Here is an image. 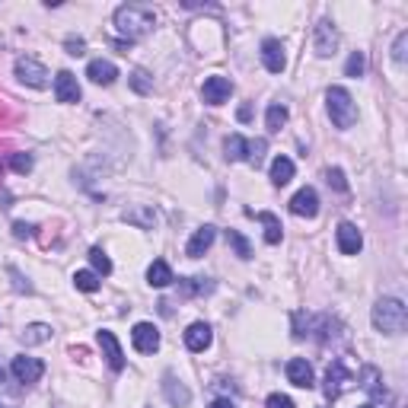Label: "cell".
<instances>
[{
    "mask_svg": "<svg viewBox=\"0 0 408 408\" xmlns=\"http://www.w3.org/2000/svg\"><path fill=\"white\" fill-rule=\"evenodd\" d=\"M288 380L300 390H313L316 386V377H313V367L303 361V357H290L288 361Z\"/></svg>",
    "mask_w": 408,
    "mask_h": 408,
    "instance_id": "cell-15",
    "label": "cell"
},
{
    "mask_svg": "<svg viewBox=\"0 0 408 408\" xmlns=\"http://www.w3.org/2000/svg\"><path fill=\"white\" fill-rule=\"evenodd\" d=\"M90 262H93L96 275H102V278H105V275H112V259L99 249V246H96V249H90Z\"/></svg>",
    "mask_w": 408,
    "mask_h": 408,
    "instance_id": "cell-31",
    "label": "cell"
},
{
    "mask_svg": "<svg viewBox=\"0 0 408 408\" xmlns=\"http://www.w3.org/2000/svg\"><path fill=\"white\" fill-rule=\"evenodd\" d=\"M86 77L93 80V84H99V86H109V84H115L118 80V67L112 64V61H90V67H86Z\"/></svg>",
    "mask_w": 408,
    "mask_h": 408,
    "instance_id": "cell-20",
    "label": "cell"
},
{
    "mask_svg": "<svg viewBox=\"0 0 408 408\" xmlns=\"http://www.w3.org/2000/svg\"><path fill=\"white\" fill-rule=\"evenodd\" d=\"M313 48H316V55H319V58L335 55V48H338V32H335V23H329V19L316 23Z\"/></svg>",
    "mask_w": 408,
    "mask_h": 408,
    "instance_id": "cell-7",
    "label": "cell"
},
{
    "mask_svg": "<svg viewBox=\"0 0 408 408\" xmlns=\"http://www.w3.org/2000/svg\"><path fill=\"white\" fill-rule=\"evenodd\" d=\"M10 166L16 169L19 176H26V173H32V157H29V153H13V157H10Z\"/></svg>",
    "mask_w": 408,
    "mask_h": 408,
    "instance_id": "cell-34",
    "label": "cell"
},
{
    "mask_svg": "<svg viewBox=\"0 0 408 408\" xmlns=\"http://www.w3.org/2000/svg\"><path fill=\"white\" fill-rule=\"evenodd\" d=\"M354 383V377H351V370L344 367L342 361H332L329 364V370H325V399H338L348 386Z\"/></svg>",
    "mask_w": 408,
    "mask_h": 408,
    "instance_id": "cell-4",
    "label": "cell"
},
{
    "mask_svg": "<svg viewBox=\"0 0 408 408\" xmlns=\"http://www.w3.org/2000/svg\"><path fill=\"white\" fill-rule=\"evenodd\" d=\"M121 220L138 227V230H153L157 227V211H153V204H134V207L121 214Z\"/></svg>",
    "mask_w": 408,
    "mask_h": 408,
    "instance_id": "cell-12",
    "label": "cell"
},
{
    "mask_svg": "<svg viewBox=\"0 0 408 408\" xmlns=\"http://www.w3.org/2000/svg\"><path fill=\"white\" fill-rule=\"evenodd\" d=\"M214 236H217L214 227H201V230H195V236H192L188 246H186V255H188V259H201L204 252L214 246Z\"/></svg>",
    "mask_w": 408,
    "mask_h": 408,
    "instance_id": "cell-18",
    "label": "cell"
},
{
    "mask_svg": "<svg viewBox=\"0 0 408 408\" xmlns=\"http://www.w3.org/2000/svg\"><path fill=\"white\" fill-rule=\"evenodd\" d=\"M265 150H268V144H265V140H255V144H249V160H252V166H255V169L262 166V160H265Z\"/></svg>",
    "mask_w": 408,
    "mask_h": 408,
    "instance_id": "cell-36",
    "label": "cell"
},
{
    "mask_svg": "<svg viewBox=\"0 0 408 408\" xmlns=\"http://www.w3.org/2000/svg\"><path fill=\"white\" fill-rule=\"evenodd\" d=\"M55 96H58V102H64V105L80 102V84H77V77L71 74V71H61V74L55 77Z\"/></svg>",
    "mask_w": 408,
    "mask_h": 408,
    "instance_id": "cell-13",
    "label": "cell"
},
{
    "mask_svg": "<svg viewBox=\"0 0 408 408\" xmlns=\"http://www.w3.org/2000/svg\"><path fill=\"white\" fill-rule=\"evenodd\" d=\"M294 179V160L290 157H275V163H271V182L278 188H284Z\"/></svg>",
    "mask_w": 408,
    "mask_h": 408,
    "instance_id": "cell-23",
    "label": "cell"
},
{
    "mask_svg": "<svg viewBox=\"0 0 408 408\" xmlns=\"http://www.w3.org/2000/svg\"><path fill=\"white\" fill-rule=\"evenodd\" d=\"M223 153H227V160H233V163L249 160V140L242 138V134H230V138L223 140Z\"/></svg>",
    "mask_w": 408,
    "mask_h": 408,
    "instance_id": "cell-22",
    "label": "cell"
},
{
    "mask_svg": "<svg viewBox=\"0 0 408 408\" xmlns=\"http://www.w3.org/2000/svg\"><path fill=\"white\" fill-rule=\"evenodd\" d=\"M405 45H408V32H399L396 45H392V61L396 64H405Z\"/></svg>",
    "mask_w": 408,
    "mask_h": 408,
    "instance_id": "cell-35",
    "label": "cell"
},
{
    "mask_svg": "<svg viewBox=\"0 0 408 408\" xmlns=\"http://www.w3.org/2000/svg\"><path fill=\"white\" fill-rule=\"evenodd\" d=\"M10 373L16 377V383H38L42 380V373H45V364L38 361V357H26V354H19V357H13V364H10Z\"/></svg>",
    "mask_w": 408,
    "mask_h": 408,
    "instance_id": "cell-6",
    "label": "cell"
},
{
    "mask_svg": "<svg viewBox=\"0 0 408 408\" xmlns=\"http://www.w3.org/2000/svg\"><path fill=\"white\" fill-rule=\"evenodd\" d=\"M211 325L207 322H192L188 325V332H186V348L188 351H204V348H211Z\"/></svg>",
    "mask_w": 408,
    "mask_h": 408,
    "instance_id": "cell-17",
    "label": "cell"
},
{
    "mask_svg": "<svg viewBox=\"0 0 408 408\" xmlns=\"http://www.w3.org/2000/svg\"><path fill=\"white\" fill-rule=\"evenodd\" d=\"M230 93H233V84L227 77H207L201 86V99L207 105H220V102L230 99Z\"/></svg>",
    "mask_w": 408,
    "mask_h": 408,
    "instance_id": "cell-10",
    "label": "cell"
},
{
    "mask_svg": "<svg viewBox=\"0 0 408 408\" xmlns=\"http://www.w3.org/2000/svg\"><path fill=\"white\" fill-rule=\"evenodd\" d=\"M325 105H329V118H332L335 128L348 131L357 121V105H354L351 93L344 90V86H329V93H325Z\"/></svg>",
    "mask_w": 408,
    "mask_h": 408,
    "instance_id": "cell-3",
    "label": "cell"
},
{
    "mask_svg": "<svg viewBox=\"0 0 408 408\" xmlns=\"http://www.w3.org/2000/svg\"><path fill=\"white\" fill-rule=\"evenodd\" d=\"M153 26H157V13L144 3H125V7L115 10V29L128 38V45L144 38L147 32H153Z\"/></svg>",
    "mask_w": 408,
    "mask_h": 408,
    "instance_id": "cell-1",
    "label": "cell"
},
{
    "mask_svg": "<svg viewBox=\"0 0 408 408\" xmlns=\"http://www.w3.org/2000/svg\"><path fill=\"white\" fill-rule=\"evenodd\" d=\"M373 325H377V332H383V335H402L408 325L405 303L396 297L377 300V306H373Z\"/></svg>",
    "mask_w": 408,
    "mask_h": 408,
    "instance_id": "cell-2",
    "label": "cell"
},
{
    "mask_svg": "<svg viewBox=\"0 0 408 408\" xmlns=\"http://www.w3.org/2000/svg\"><path fill=\"white\" fill-rule=\"evenodd\" d=\"M288 125V109L281 105V102H275V105H268V112H265V128L271 131V134H278L281 128Z\"/></svg>",
    "mask_w": 408,
    "mask_h": 408,
    "instance_id": "cell-26",
    "label": "cell"
},
{
    "mask_svg": "<svg viewBox=\"0 0 408 408\" xmlns=\"http://www.w3.org/2000/svg\"><path fill=\"white\" fill-rule=\"evenodd\" d=\"M325 182H329V186H335L338 192H348V182H344L342 169H329V173H325Z\"/></svg>",
    "mask_w": 408,
    "mask_h": 408,
    "instance_id": "cell-37",
    "label": "cell"
},
{
    "mask_svg": "<svg viewBox=\"0 0 408 408\" xmlns=\"http://www.w3.org/2000/svg\"><path fill=\"white\" fill-rule=\"evenodd\" d=\"M361 408H373V405H361Z\"/></svg>",
    "mask_w": 408,
    "mask_h": 408,
    "instance_id": "cell-45",
    "label": "cell"
},
{
    "mask_svg": "<svg viewBox=\"0 0 408 408\" xmlns=\"http://www.w3.org/2000/svg\"><path fill=\"white\" fill-rule=\"evenodd\" d=\"M173 281H176V278H173V268H169L163 259H157L147 268V284H150V288H169Z\"/></svg>",
    "mask_w": 408,
    "mask_h": 408,
    "instance_id": "cell-21",
    "label": "cell"
},
{
    "mask_svg": "<svg viewBox=\"0 0 408 408\" xmlns=\"http://www.w3.org/2000/svg\"><path fill=\"white\" fill-rule=\"evenodd\" d=\"M249 217H255V220H262L265 223V242L268 246H278L281 242V223H278V217L275 214H268V211H249Z\"/></svg>",
    "mask_w": 408,
    "mask_h": 408,
    "instance_id": "cell-24",
    "label": "cell"
},
{
    "mask_svg": "<svg viewBox=\"0 0 408 408\" xmlns=\"http://www.w3.org/2000/svg\"><path fill=\"white\" fill-rule=\"evenodd\" d=\"M99 348H102V357L109 361L112 370H115V373L125 370V354H121V344H118V338H115V332L102 329V332H99Z\"/></svg>",
    "mask_w": 408,
    "mask_h": 408,
    "instance_id": "cell-11",
    "label": "cell"
},
{
    "mask_svg": "<svg viewBox=\"0 0 408 408\" xmlns=\"http://www.w3.org/2000/svg\"><path fill=\"white\" fill-rule=\"evenodd\" d=\"M262 61L268 67V74H284L288 55H284V45H281L278 38H265V42H262Z\"/></svg>",
    "mask_w": 408,
    "mask_h": 408,
    "instance_id": "cell-9",
    "label": "cell"
},
{
    "mask_svg": "<svg viewBox=\"0 0 408 408\" xmlns=\"http://www.w3.org/2000/svg\"><path fill=\"white\" fill-rule=\"evenodd\" d=\"M131 90L140 96H147L150 90H153V77H150L147 71H134V74H131Z\"/></svg>",
    "mask_w": 408,
    "mask_h": 408,
    "instance_id": "cell-32",
    "label": "cell"
},
{
    "mask_svg": "<svg viewBox=\"0 0 408 408\" xmlns=\"http://www.w3.org/2000/svg\"><path fill=\"white\" fill-rule=\"evenodd\" d=\"M74 288L84 290V294H93V290H99V275H96V271H77Z\"/></svg>",
    "mask_w": 408,
    "mask_h": 408,
    "instance_id": "cell-29",
    "label": "cell"
},
{
    "mask_svg": "<svg viewBox=\"0 0 408 408\" xmlns=\"http://www.w3.org/2000/svg\"><path fill=\"white\" fill-rule=\"evenodd\" d=\"M0 383H3V364H0Z\"/></svg>",
    "mask_w": 408,
    "mask_h": 408,
    "instance_id": "cell-44",
    "label": "cell"
},
{
    "mask_svg": "<svg viewBox=\"0 0 408 408\" xmlns=\"http://www.w3.org/2000/svg\"><path fill=\"white\" fill-rule=\"evenodd\" d=\"M268 408H297V405H294V399H288V396L275 392V396H268Z\"/></svg>",
    "mask_w": 408,
    "mask_h": 408,
    "instance_id": "cell-38",
    "label": "cell"
},
{
    "mask_svg": "<svg viewBox=\"0 0 408 408\" xmlns=\"http://www.w3.org/2000/svg\"><path fill=\"white\" fill-rule=\"evenodd\" d=\"M163 392H166V402L173 408H186L188 402H192V392H188V386H182V383H179L173 373H166V380H163Z\"/></svg>",
    "mask_w": 408,
    "mask_h": 408,
    "instance_id": "cell-19",
    "label": "cell"
},
{
    "mask_svg": "<svg viewBox=\"0 0 408 408\" xmlns=\"http://www.w3.org/2000/svg\"><path fill=\"white\" fill-rule=\"evenodd\" d=\"M48 338H51V325H45V322H32L23 329V342L26 344H42Z\"/></svg>",
    "mask_w": 408,
    "mask_h": 408,
    "instance_id": "cell-28",
    "label": "cell"
},
{
    "mask_svg": "<svg viewBox=\"0 0 408 408\" xmlns=\"http://www.w3.org/2000/svg\"><path fill=\"white\" fill-rule=\"evenodd\" d=\"M10 275L16 278V290H26V294H29V290H32V284H29V281H23V275H19L16 268H10Z\"/></svg>",
    "mask_w": 408,
    "mask_h": 408,
    "instance_id": "cell-41",
    "label": "cell"
},
{
    "mask_svg": "<svg viewBox=\"0 0 408 408\" xmlns=\"http://www.w3.org/2000/svg\"><path fill=\"white\" fill-rule=\"evenodd\" d=\"M361 246H364L361 230H357L354 223H342V227H338V249H342V255H357Z\"/></svg>",
    "mask_w": 408,
    "mask_h": 408,
    "instance_id": "cell-16",
    "label": "cell"
},
{
    "mask_svg": "<svg viewBox=\"0 0 408 408\" xmlns=\"http://www.w3.org/2000/svg\"><path fill=\"white\" fill-rule=\"evenodd\" d=\"M252 118V112H249V105H242L240 109V121H249Z\"/></svg>",
    "mask_w": 408,
    "mask_h": 408,
    "instance_id": "cell-43",
    "label": "cell"
},
{
    "mask_svg": "<svg viewBox=\"0 0 408 408\" xmlns=\"http://www.w3.org/2000/svg\"><path fill=\"white\" fill-rule=\"evenodd\" d=\"M361 386L367 392H370L373 399H383V396H386V390H383L380 386V370H377V367H364V373H361Z\"/></svg>",
    "mask_w": 408,
    "mask_h": 408,
    "instance_id": "cell-27",
    "label": "cell"
},
{
    "mask_svg": "<svg viewBox=\"0 0 408 408\" xmlns=\"http://www.w3.org/2000/svg\"><path fill=\"white\" fill-rule=\"evenodd\" d=\"M211 408H236V405L230 399H217V402H211Z\"/></svg>",
    "mask_w": 408,
    "mask_h": 408,
    "instance_id": "cell-42",
    "label": "cell"
},
{
    "mask_svg": "<svg viewBox=\"0 0 408 408\" xmlns=\"http://www.w3.org/2000/svg\"><path fill=\"white\" fill-rule=\"evenodd\" d=\"M290 214H297V217H316V214H319V195H316V188H300L297 195L290 198Z\"/></svg>",
    "mask_w": 408,
    "mask_h": 408,
    "instance_id": "cell-14",
    "label": "cell"
},
{
    "mask_svg": "<svg viewBox=\"0 0 408 408\" xmlns=\"http://www.w3.org/2000/svg\"><path fill=\"white\" fill-rule=\"evenodd\" d=\"M131 342H134V351L140 354H153L160 348V332L153 322H138L134 332H131Z\"/></svg>",
    "mask_w": 408,
    "mask_h": 408,
    "instance_id": "cell-8",
    "label": "cell"
},
{
    "mask_svg": "<svg viewBox=\"0 0 408 408\" xmlns=\"http://www.w3.org/2000/svg\"><path fill=\"white\" fill-rule=\"evenodd\" d=\"M179 290H182L186 297H204V294H211V290H214V281H207V278H186V281H179Z\"/></svg>",
    "mask_w": 408,
    "mask_h": 408,
    "instance_id": "cell-25",
    "label": "cell"
},
{
    "mask_svg": "<svg viewBox=\"0 0 408 408\" xmlns=\"http://www.w3.org/2000/svg\"><path fill=\"white\" fill-rule=\"evenodd\" d=\"M84 48H86V42L84 38H67V55H84Z\"/></svg>",
    "mask_w": 408,
    "mask_h": 408,
    "instance_id": "cell-39",
    "label": "cell"
},
{
    "mask_svg": "<svg viewBox=\"0 0 408 408\" xmlns=\"http://www.w3.org/2000/svg\"><path fill=\"white\" fill-rule=\"evenodd\" d=\"M16 77L32 90H45L48 86V71L45 64H38L36 58H16Z\"/></svg>",
    "mask_w": 408,
    "mask_h": 408,
    "instance_id": "cell-5",
    "label": "cell"
},
{
    "mask_svg": "<svg viewBox=\"0 0 408 408\" xmlns=\"http://www.w3.org/2000/svg\"><path fill=\"white\" fill-rule=\"evenodd\" d=\"M32 230H36V227H32V223H13V233H16V240H26V236H32Z\"/></svg>",
    "mask_w": 408,
    "mask_h": 408,
    "instance_id": "cell-40",
    "label": "cell"
},
{
    "mask_svg": "<svg viewBox=\"0 0 408 408\" xmlns=\"http://www.w3.org/2000/svg\"><path fill=\"white\" fill-rule=\"evenodd\" d=\"M227 242L236 249V255H240V259H252V246H249V240H246L240 230H227Z\"/></svg>",
    "mask_w": 408,
    "mask_h": 408,
    "instance_id": "cell-30",
    "label": "cell"
},
{
    "mask_svg": "<svg viewBox=\"0 0 408 408\" xmlns=\"http://www.w3.org/2000/svg\"><path fill=\"white\" fill-rule=\"evenodd\" d=\"M364 67H367V58H364V51H351L348 64H344V74H348V77H361Z\"/></svg>",
    "mask_w": 408,
    "mask_h": 408,
    "instance_id": "cell-33",
    "label": "cell"
}]
</instances>
